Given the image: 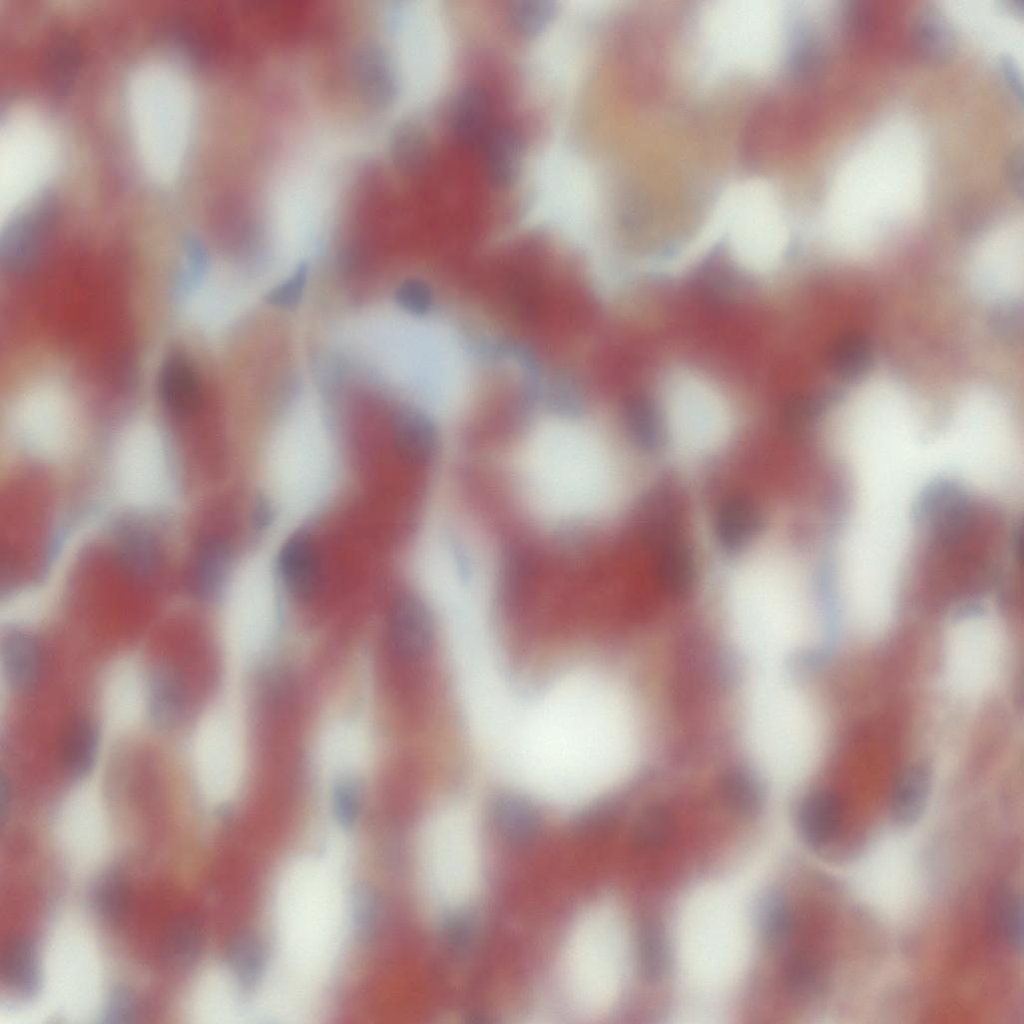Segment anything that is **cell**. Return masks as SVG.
I'll list each match as a JSON object with an SVG mask.
<instances>
[{
	"label": "cell",
	"instance_id": "cell-1",
	"mask_svg": "<svg viewBox=\"0 0 1024 1024\" xmlns=\"http://www.w3.org/2000/svg\"><path fill=\"white\" fill-rule=\"evenodd\" d=\"M126 112L134 150L145 175L169 185L189 157L196 124V93L176 63L152 59L138 64L126 85Z\"/></svg>",
	"mask_w": 1024,
	"mask_h": 1024
},
{
	"label": "cell",
	"instance_id": "cell-2",
	"mask_svg": "<svg viewBox=\"0 0 1024 1024\" xmlns=\"http://www.w3.org/2000/svg\"><path fill=\"white\" fill-rule=\"evenodd\" d=\"M59 163L60 141L48 116L30 105L10 108L0 123V203L8 217L33 205Z\"/></svg>",
	"mask_w": 1024,
	"mask_h": 1024
},
{
	"label": "cell",
	"instance_id": "cell-3",
	"mask_svg": "<svg viewBox=\"0 0 1024 1024\" xmlns=\"http://www.w3.org/2000/svg\"><path fill=\"white\" fill-rule=\"evenodd\" d=\"M668 430L674 441L693 452L718 447L731 428L729 403L706 376L687 369L668 375L663 387Z\"/></svg>",
	"mask_w": 1024,
	"mask_h": 1024
},
{
	"label": "cell",
	"instance_id": "cell-4",
	"mask_svg": "<svg viewBox=\"0 0 1024 1024\" xmlns=\"http://www.w3.org/2000/svg\"><path fill=\"white\" fill-rule=\"evenodd\" d=\"M447 816L435 836L434 869L444 899L459 900L474 893L482 877L481 851L475 828L468 819L459 814Z\"/></svg>",
	"mask_w": 1024,
	"mask_h": 1024
},
{
	"label": "cell",
	"instance_id": "cell-5",
	"mask_svg": "<svg viewBox=\"0 0 1024 1024\" xmlns=\"http://www.w3.org/2000/svg\"><path fill=\"white\" fill-rule=\"evenodd\" d=\"M908 43L919 63L940 67L949 63L957 52V30L940 7L926 1L910 19Z\"/></svg>",
	"mask_w": 1024,
	"mask_h": 1024
},
{
	"label": "cell",
	"instance_id": "cell-6",
	"mask_svg": "<svg viewBox=\"0 0 1024 1024\" xmlns=\"http://www.w3.org/2000/svg\"><path fill=\"white\" fill-rule=\"evenodd\" d=\"M388 634L400 657L416 660L425 656L434 639V622L427 604L414 594L399 596L389 612Z\"/></svg>",
	"mask_w": 1024,
	"mask_h": 1024
},
{
	"label": "cell",
	"instance_id": "cell-7",
	"mask_svg": "<svg viewBox=\"0 0 1024 1024\" xmlns=\"http://www.w3.org/2000/svg\"><path fill=\"white\" fill-rule=\"evenodd\" d=\"M31 206L8 217V228L1 241L2 266L10 273L33 270L46 252L49 225Z\"/></svg>",
	"mask_w": 1024,
	"mask_h": 1024
},
{
	"label": "cell",
	"instance_id": "cell-8",
	"mask_svg": "<svg viewBox=\"0 0 1024 1024\" xmlns=\"http://www.w3.org/2000/svg\"><path fill=\"white\" fill-rule=\"evenodd\" d=\"M448 121L456 141L464 147H481L493 128L492 103L487 91L476 84L460 87L452 97Z\"/></svg>",
	"mask_w": 1024,
	"mask_h": 1024
},
{
	"label": "cell",
	"instance_id": "cell-9",
	"mask_svg": "<svg viewBox=\"0 0 1024 1024\" xmlns=\"http://www.w3.org/2000/svg\"><path fill=\"white\" fill-rule=\"evenodd\" d=\"M483 169L495 188H512L519 180L525 158L524 140L509 125L493 126L481 145Z\"/></svg>",
	"mask_w": 1024,
	"mask_h": 1024
},
{
	"label": "cell",
	"instance_id": "cell-10",
	"mask_svg": "<svg viewBox=\"0 0 1024 1024\" xmlns=\"http://www.w3.org/2000/svg\"><path fill=\"white\" fill-rule=\"evenodd\" d=\"M277 566L281 582L291 596L307 600L315 594L320 581V560L307 534H293L284 542Z\"/></svg>",
	"mask_w": 1024,
	"mask_h": 1024
},
{
	"label": "cell",
	"instance_id": "cell-11",
	"mask_svg": "<svg viewBox=\"0 0 1024 1024\" xmlns=\"http://www.w3.org/2000/svg\"><path fill=\"white\" fill-rule=\"evenodd\" d=\"M157 390L162 404L172 413L194 412L202 398V383L195 365L182 352H171L162 361Z\"/></svg>",
	"mask_w": 1024,
	"mask_h": 1024
},
{
	"label": "cell",
	"instance_id": "cell-12",
	"mask_svg": "<svg viewBox=\"0 0 1024 1024\" xmlns=\"http://www.w3.org/2000/svg\"><path fill=\"white\" fill-rule=\"evenodd\" d=\"M933 786V771L923 762H910L895 774L889 811L892 821L902 827L917 823L926 811Z\"/></svg>",
	"mask_w": 1024,
	"mask_h": 1024
},
{
	"label": "cell",
	"instance_id": "cell-13",
	"mask_svg": "<svg viewBox=\"0 0 1024 1024\" xmlns=\"http://www.w3.org/2000/svg\"><path fill=\"white\" fill-rule=\"evenodd\" d=\"M1 983L19 1000H32L40 990L41 964L37 942L16 936L5 946L0 963Z\"/></svg>",
	"mask_w": 1024,
	"mask_h": 1024
},
{
	"label": "cell",
	"instance_id": "cell-14",
	"mask_svg": "<svg viewBox=\"0 0 1024 1024\" xmlns=\"http://www.w3.org/2000/svg\"><path fill=\"white\" fill-rule=\"evenodd\" d=\"M1 659L14 692L27 694L37 688L44 670V653L37 638L21 631L7 634L1 644Z\"/></svg>",
	"mask_w": 1024,
	"mask_h": 1024
},
{
	"label": "cell",
	"instance_id": "cell-15",
	"mask_svg": "<svg viewBox=\"0 0 1024 1024\" xmlns=\"http://www.w3.org/2000/svg\"><path fill=\"white\" fill-rule=\"evenodd\" d=\"M843 815L839 794L829 788L807 793L796 811V826L803 841L811 847L827 844L836 835Z\"/></svg>",
	"mask_w": 1024,
	"mask_h": 1024
},
{
	"label": "cell",
	"instance_id": "cell-16",
	"mask_svg": "<svg viewBox=\"0 0 1024 1024\" xmlns=\"http://www.w3.org/2000/svg\"><path fill=\"white\" fill-rule=\"evenodd\" d=\"M394 446L401 456L413 462L429 461L437 452L438 429L425 412L404 407L392 418Z\"/></svg>",
	"mask_w": 1024,
	"mask_h": 1024
},
{
	"label": "cell",
	"instance_id": "cell-17",
	"mask_svg": "<svg viewBox=\"0 0 1024 1024\" xmlns=\"http://www.w3.org/2000/svg\"><path fill=\"white\" fill-rule=\"evenodd\" d=\"M225 961L237 986L245 992H251L265 977L269 963L267 945L254 930L238 931L227 945Z\"/></svg>",
	"mask_w": 1024,
	"mask_h": 1024
},
{
	"label": "cell",
	"instance_id": "cell-18",
	"mask_svg": "<svg viewBox=\"0 0 1024 1024\" xmlns=\"http://www.w3.org/2000/svg\"><path fill=\"white\" fill-rule=\"evenodd\" d=\"M185 685L180 671L171 664H159L149 675L148 718L157 729L173 727L181 718Z\"/></svg>",
	"mask_w": 1024,
	"mask_h": 1024
},
{
	"label": "cell",
	"instance_id": "cell-19",
	"mask_svg": "<svg viewBox=\"0 0 1024 1024\" xmlns=\"http://www.w3.org/2000/svg\"><path fill=\"white\" fill-rule=\"evenodd\" d=\"M203 950L204 933L194 917L181 915L169 922L163 934L161 953L170 967L178 970L193 968L201 959Z\"/></svg>",
	"mask_w": 1024,
	"mask_h": 1024
},
{
	"label": "cell",
	"instance_id": "cell-20",
	"mask_svg": "<svg viewBox=\"0 0 1024 1024\" xmlns=\"http://www.w3.org/2000/svg\"><path fill=\"white\" fill-rule=\"evenodd\" d=\"M99 740V730L91 720L80 717L70 723L62 742L61 758L71 780H83L93 770Z\"/></svg>",
	"mask_w": 1024,
	"mask_h": 1024
},
{
	"label": "cell",
	"instance_id": "cell-21",
	"mask_svg": "<svg viewBox=\"0 0 1024 1024\" xmlns=\"http://www.w3.org/2000/svg\"><path fill=\"white\" fill-rule=\"evenodd\" d=\"M93 911L108 925H120L130 905V887L123 870L117 865L105 868L90 890Z\"/></svg>",
	"mask_w": 1024,
	"mask_h": 1024
},
{
	"label": "cell",
	"instance_id": "cell-22",
	"mask_svg": "<svg viewBox=\"0 0 1024 1024\" xmlns=\"http://www.w3.org/2000/svg\"><path fill=\"white\" fill-rule=\"evenodd\" d=\"M231 560L230 549L222 540L213 539L202 546L194 569V589L199 597L210 600L220 593Z\"/></svg>",
	"mask_w": 1024,
	"mask_h": 1024
},
{
	"label": "cell",
	"instance_id": "cell-23",
	"mask_svg": "<svg viewBox=\"0 0 1024 1024\" xmlns=\"http://www.w3.org/2000/svg\"><path fill=\"white\" fill-rule=\"evenodd\" d=\"M351 924L354 936L361 943L374 942L384 924V902L379 892L361 885L354 889L351 897Z\"/></svg>",
	"mask_w": 1024,
	"mask_h": 1024
},
{
	"label": "cell",
	"instance_id": "cell-24",
	"mask_svg": "<svg viewBox=\"0 0 1024 1024\" xmlns=\"http://www.w3.org/2000/svg\"><path fill=\"white\" fill-rule=\"evenodd\" d=\"M638 959L646 981L656 983L665 976L669 963L668 944L663 926L655 919L645 920L640 927Z\"/></svg>",
	"mask_w": 1024,
	"mask_h": 1024
},
{
	"label": "cell",
	"instance_id": "cell-25",
	"mask_svg": "<svg viewBox=\"0 0 1024 1024\" xmlns=\"http://www.w3.org/2000/svg\"><path fill=\"white\" fill-rule=\"evenodd\" d=\"M674 828L672 814L663 806L651 805L636 818L631 832V842L640 852H654L671 840Z\"/></svg>",
	"mask_w": 1024,
	"mask_h": 1024
},
{
	"label": "cell",
	"instance_id": "cell-26",
	"mask_svg": "<svg viewBox=\"0 0 1024 1024\" xmlns=\"http://www.w3.org/2000/svg\"><path fill=\"white\" fill-rule=\"evenodd\" d=\"M758 912L759 929L768 944L778 946L790 940L795 929V914L786 896L779 892L768 893Z\"/></svg>",
	"mask_w": 1024,
	"mask_h": 1024
},
{
	"label": "cell",
	"instance_id": "cell-27",
	"mask_svg": "<svg viewBox=\"0 0 1024 1024\" xmlns=\"http://www.w3.org/2000/svg\"><path fill=\"white\" fill-rule=\"evenodd\" d=\"M557 11V4L551 0H516L508 4L506 14L516 33L535 38L549 28Z\"/></svg>",
	"mask_w": 1024,
	"mask_h": 1024
},
{
	"label": "cell",
	"instance_id": "cell-28",
	"mask_svg": "<svg viewBox=\"0 0 1024 1024\" xmlns=\"http://www.w3.org/2000/svg\"><path fill=\"white\" fill-rule=\"evenodd\" d=\"M330 812L334 823L343 831L352 830L359 822L363 809V790L353 775L336 778L330 790Z\"/></svg>",
	"mask_w": 1024,
	"mask_h": 1024
},
{
	"label": "cell",
	"instance_id": "cell-29",
	"mask_svg": "<svg viewBox=\"0 0 1024 1024\" xmlns=\"http://www.w3.org/2000/svg\"><path fill=\"white\" fill-rule=\"evenodd\" d=\"M871 359L870 342L860 333H847L836 342V373L846 381H856L862 378L871 365Z\"/></svg>",
	"mask_w": 1024,
	"mask_h": 1024
},
{
	"label": "cell",
	"instance_id": "cell-30",
	"mask_svg": "<svg viewBox=\"0 0 1024 1024\" xmlns=\"http://www.w3.org/2000/svg\"><path fill=\"white\" fill-rule=\"evenodd\" d=\"M996 920L1007 945L1014 952L1022 953L1024 943V908L1020 893L1005 889L996 901Z\"/></svg>",
	"mask_w": 1024,
	"mask_h": 1024
},
{
	"label": "cell",
	"instance_id": "cell-31",
	"mask_svg": "<svg viewBox=\"0 0 1024 1024\" xmlns=\"http://www.w3.org/2000/svg\"><path fill=\"white\" fill-rule=\"evenodd\" d=\"M120 539L123 562L136 573H146L158 561V546L153 535L143 527H128Z\"/></svg>",
	"mask_w": 1024,
	"mask_h": 1024
},
{
	"label": "cell",
	"instance_id": "cell-32",
	"mask_svg": "<svg viewBox=\"0 0 1024 1024\" xmlns=\"http://www.w3.org/2000/svg\"><path fill=\"white\" fill-rule=\"evenodd\" d=\"M728 804L741 815L754 816L762 808L763 792L759 783L745 771L733 770L724 781Z\"/></svg>",
	"mask_w": 1024,
	"mask_h": 1024
},
{
	"label": "cell",
	"instance_id": "cell-33",
	"mask_svg": "<svg viewBox=\"0 0 1024 1024\" xmlns=\"http://www.w3.org/2000/svg\"><path fill=\"white\" fill-rule=\"evenodd\" d=\"M819 969L816 963L805 954L790 956L784 966L783 982L786 991L794 997L801 998L812 994L819 984Z\"/></svg>",
	"mask_w": 1024,
	"mask_h": 1024
},
{
	"label": "cell",
	"instance_id": "cell-34",
	"mask_svg": "<svg viewBox=\"0 0 1024 1024\" xmlns=\"http://www.w3.org/2000/svg\"><path fill=\"white\" fill-rule=\"evenodd\" d=\"M141 1006L136 995L127 987H114L108 994L101 1012L105 1024H129L138 1021Z\"/></svg>",
	"mask_w": 1024,
	"mask_h": 1024
},
{
	"label": "cell",
	"instance_id": "cell-35",
	"mask_svg": "<svg viewBox=\"0 0 1024 1024\" xmlns=\"http://www.w3.org/2000/svg\"><path fill=\"white\" fill-rule=\"evenodd\" d=\"M308 279V267L299 264L294 272L274 287L268 295V301L280 308H291L301 301Z\"/></svg>",
	"mask_w": 1024,
	"mask_h": 1024
},
{
	"label": "cell",
	"instance_id": "cell-36",
	"mask_svg": "<svg viewBox=\"0 0 1024 1024\" xmlns=\"http://www.w3.org/2000/svg\"><path fill=\"white\" fill-rule=\"evenodd\" d=\"M396 299L399 305L412 314H420L427 307V295L422 284L406 281L398 288Z\"/></svg>",
	"mask_w": 1024,
	"mask_h": 1024
},
{
	"label": "cell",
	"instance_id": "cell-37",
	"mask_svg": "<svg viewBox=\"0 0 1024 1024\" xmlns=\"http://www.w3.org/2000/svg\"><path fill=\"white\" fill-rule=\"evenodd\" d=\"M1004 174L1008 188L1018 197L1023 195V149L1012 147L1006 154Z\"/></svg>",
	"mask_w": 1024,
	"mask_h": 1024
},
{
	"label": "cell",
	"instance_id": "cell-38",
	"mask_svg": "<svg viewBox=\"0 0 1024 1024\" xmlns=\"http://www.w3.org/2000/svg\"><path fill=\"white\" fill-rule=\"evenodd\" d=\"M12 805V788L9 779L2 772L0 777V821L1 825L7 820Z\"/></svg>",
	"mask_w": 1024,
	"mask_h": 1024
}]
</instances>
